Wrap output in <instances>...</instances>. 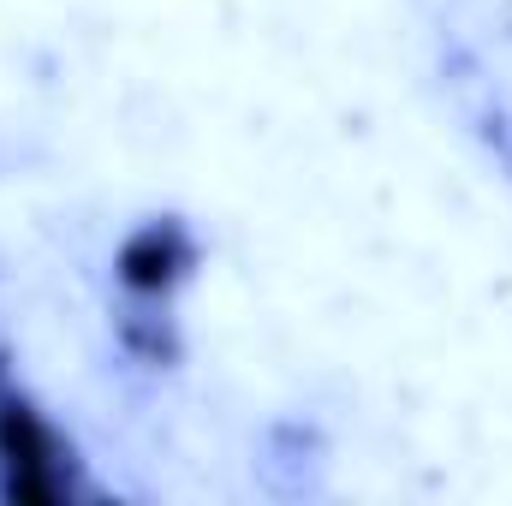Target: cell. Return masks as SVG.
Wrapping results in <instances>:
<instances>
[{
  "label": "cell",
  "mask_w": 512,
  "mask_h": 506,
  "mask_svg": "<svg viewBox=\"0 0 512 506\" xmlns=\"http://www.w3.org/2000/svg\"><path fill=\"white\" fill-rule=\"evenodd\" d=\"M54 435L36 423L30 405H0V465H6V495L18 501H54L60 495V465H54Z\"/></svg>",
  "instance_id": "1"
},
{
  "label": "cell",
  "mask_w": 512,
  "mask_h": 506,
  "mask_svg": "<svg viewBox=\"0 0 512 506\" xmlns=\"http://www.w3.org/2000/svg\"><path fill=\"white\" fill-rule=\"evenodd\" d=\"M120 268H126V280L137 286V292H161V286L185 268V239H179L173 227H143V233L126 245Z\"/></svg>",
  "instance_id": "2"
}]
</instances>
